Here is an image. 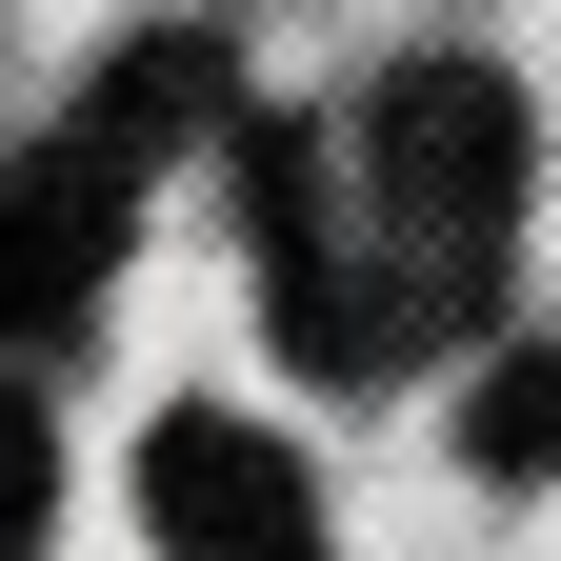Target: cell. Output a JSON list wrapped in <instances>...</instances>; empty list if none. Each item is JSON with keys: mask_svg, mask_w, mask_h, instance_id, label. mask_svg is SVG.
I'll use <instances>...</instances> for the list:
<instances>
[{"mask_svg": "<svg viewBox=\"0 0 561 561\" xmlns=\"http://www.w3.org/2000/svg\"><path fill=\"white\" fill-rule=\"evenodd\" d=\"M362 181H381V261L401 280H461L522 221V81L502 60H401V81L362 101Z\"/></svg>", "mask_w": 561, "mask_h": 561, "instance_id": "6da1fadb", "label": "cell"}, {"mask_svg": "<svg viewBox=\"0 0 561 561\" xmlns=\"http://www.w3.org/2000/svg\"><path fill=\"white\" fill-rule=\"evenodd\" d=\"M140 522H161L181 561H301V461L261 442V421H161L140 442Z\"/></svg>", "mask_w": 561, "mask_h": 561, "instance_id": "7a4b0ae2", "label": "cell"}, {"mask_svg": "<svg viewBox=\"0 0 561 561\" xmlns=\"http://www.w3.org/2000/svg\"><path fill=\"white\" fill-rule=\"evenodd\" d=\"M101 241H121V161H101V140H41V161H0V341L81 321Z\"/></svg>", "mask_w": 561, "mask_h": 561, "instance_id": "3957f363", "label": "cell"}, {"mask_svg": "<svg viewBox=\"0 0 561 561\" xmlns=\"http://www.w3.org/2000/svg\"><path fill=\"white\" fill-rule=\"evenodd\" d=\"M181 121H221V41H121V60H101V101L60 121V140H101V161L140 181V161H161Z\"/></svg>", "mask_w": 561, "mask_h": 561, "instance_id": "277c9868", "label": "cell"}, {"mask_svg": "<svg viewBox=\"0 0 561 561\" xmlns=\"http://www.w3.org/2000/svg\"><path fill=\"white\" fill-rule=\"evenodd\" d=\"M461 442L502 461V481H541V461H561V341H502V362L461 381Z\"/></svg>", "mask_w": 561, "mask_h": 561, "instance_id": "5b68a950", "label": "cell"}, {"mask_svg": "<svg viewBox=\"0 0 561 561\" xmlns=\"http://www.w3.org/2000/svg\"><path fill=\"white\" fill-rule=\"evenodd\" d=\"M41 461H60V442H41V401H21V381H0V561H21V541H41Z\"/></svg>", "mask_w": 561, "mask_h": 561, "instance_id": "8992f818", "label": "cell"}]
</instances>
